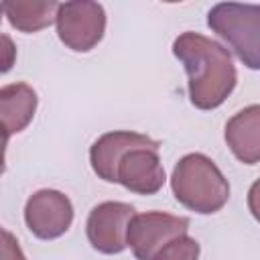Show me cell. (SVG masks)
<instances>
[{"instance_id": "cell-1", "label": "cell", "mask_w": 260, "mask_h": 260, "mask_svg": "<svg viewBox=\"0 0 260 260\" xmlns=\"http://www.w3.org/2000/svg\"><path fill=\"white\" fill-rule=\"evenodd\" d=\"M173 55L187 71L189 100L199 110L219 108L238 83V71L230 51L217 41L185 30L173 41Z\"/></svg>"}, {"instance_id": "cell-2", "label": "cell", "mask_w": 260, "mask_h": 260, "mask_svg": "<svg viewBox=\"0 0 260 260\" xmlns=\"http://www.w3.org/2000/svg\"><path fill=\"white\" fill-rule=\"evenodd\" d=\"M171 189L175 199L201 215L219 211L230 199V183L219 167L203 152H189L173 169Z\"/></svg>"}, {"instance_id": "cell-3", "label": "cell", "mask_w": 260, "mask_h": 260, "mask_svg": "<svg viewBox=\"0 0 260 260\" xmlns=\"http://www.w3.org/2000/svg\"><path fill=\"white\" fill-rule=\"evenodd\" d=\"M207 26L248 69H260V4L219 2L207 12Z\"/></svg>"}, {"instance_id": "cell-4", "label": "cell", "mask_w": 260, "mask_h": 260, "mask_svg": "<svg viewBox=\"0 0 260 260\" xmlns=\"http://www.w3.org/2000/svg\"><path fill=\"white\" fill-rule=\"evenodd\" d=\"M55 22L59 41L67 49L87 53L104 39L106 10L102 4L91 0H71L59 6Z\"/></svg>"}, {"instance_id": "cell-5", "label": "cell", "mask_w": 260, "mask_h": 260, "mask_svg": "<svg viewBox=\"0 0 260 260\" xmlns=\"http://www.w3.org/2000/svg\"><path fill=\"white\" fill-rule=\"evenodd\" d=\"M136 215L134 205L124 201L98 203L85 221V234L93 250L102 254H120L126 250L128 228Z\"/></svg>"}, {"instance_id": "cell-6", "label": "cell", "mask_w": 260, "mask_h": 260, "mask_svg": "<svg viewBox=\"0 0 260 260\" xmlns=\"http://www.w3.org/2000/svg\"><path fill=\"white\" fill-rule=\"evenodd\" d=\"M189 219L165 211L136 213L128 228V246L136 260H152L154 254L173 238L187 234Z\"/></svg>"}, {"instance_id": "cell-7", "label": "cell", "mask_w": 260, "mask_h": 260, "mask_svg": "<svg viewBox=\"0 0 260 260\" xmlns=\"http://www.w3.org/2000/svg\"><path fill=\"white\" fill-rule=\"evenodd\" d=\"M24 223L39 240L61 238L73 223L71 199L57 189H39L24 203Z\"/></svg>"}, {"instance_id": "cell-8", "label": "cell", "mask_w": 260, "mask_h": 260, "mask_svg": "<svg viewBox=\"0 0 260 260\" xmlns=\"http://www.w3.org/2000/svg\"><path fill=\"white\" fill-rule=\"evenodd\" d=\"M167 177L158 156V142L126 150L116 165V183L136 195H154L162 189Z\"/></svg>"}, {"instance_id": "cell-9", "label": "cell", "mask_w": 260, "mask_h": 260, "mask_svg": "<svg viewBox=\"0 0 260 260\" xmlns=\"http://www.w3.org/2000/svg\"><path fill=\"white\" fill-rule=\"evenodd\" d=\"M148 142H152L150 136L132 130H112L102 134L89 148V162L93 173L106 183H116V165L120 156L126 150Z\"/></svg>"}, {"instance_id": "cell-10", "label": "cell", "mask_w": 260, "mask_h": 260, "mask_svg": "<svg viewBox=\"0 0 260 260\" xmlns=\"http://www.w3.org/2000/svg\"><path fill=\"white\" fill-rule=\"evenodd\" d=\"M223 136L240 162H260V104H252L236 112L228 120Z\"/></svg>"}, {"instance_id": "cell-11", "label": "cell", "mask_w": 260, "mask_h": 260, "mask_svg": "<svg viewBox=\"0 0 260 260\" xmlns=\"http://www.w3.org/2000/svg\"><path fill=\"white\" fill-rule=\"evenodd\" d=\"M37 91L22 81L8 83L0 89V114H2V128L4 140L12 134L22 132L35 118L37 112Z\"/></svg>"}, {"instance_id": "cell-12", "label": "cell", "mask_w": 260, "mask_h": 260, "mask_svg": "<svg viewBox=\"0 0 260 260\" xmlns=\"http://www.w3.org/2000/svg\"><path fill=\"white\" fill-rule=\"evenodd\" d=\"M59 2L45 0V2H32V0H8L2 4L4 16L16 30L22 32H37L47 28L53 20H57Z\"/></svg>"}, {"instance_id": "cell-13", "label": "cell", "mask_w": 260, "mask_h": 260, "mask_svg": "<svg viewBox=\"0 0 260 260\" xmlns=\"http://www.w3.org/2000/svg\"><path fill=\"white\" fill-rule=\"evenodd\" d=\"M199 242L187 234L173 238L171 242H167L152 260H199Z\"/></svg>"}, {"instance_id": "cell-14", "label": "cell", "mask_w": 260, "mask_h": 260, "mask_svg": "<svg viewBox=\"0 0 260 260\" xmlns=\"http://www.w3.org/2000/svg\"><path fill=\"white\" fill-rule=\"evenodd\" d=\"M2 260H26L24 252L18 246V240L6 228H2Z\"/></svg>"}, {"instance_id": "cell-15", "label": "cell", "mask_w": 260, "mask_h": 260, "mask_svg": "<svg viewBox=\"0 0 260 260\" xmlns=\"http://www.w3.org/2000/svg\"><path fill=\"white\" fill-rule=\"evenodd\" d=\"M248 209L256 221H260V179H256L248 191Z\"/></svg>"}, {"instance_id": "cell-16", "label": "cell", "mask_w": 260, "mask_h": 260, "mask_svg": "<svg viewBox=\"0 0 260 260\" xmlns=\"http://www.w3.org/2000/svg\"><path fill=\"white\" fill-rule=\"evenodd\" d=\"M2 41H4V45H6V57H4V65H2V71L6 73V71L12 67V53H14V47H12V41H10L6 35H2Z\"/></svg>"}]
</instances>
